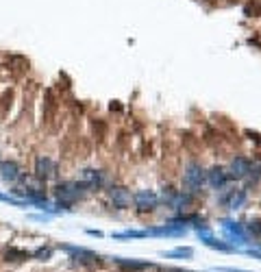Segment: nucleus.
I'll return each instance as SVG.
<instances>
[{"label":"nucleus","mask_w":261,"mask_h":272,"mask_svg":"<svg viewBox=\"0 0 261 272\" xmlns=\"http://www.w3.org/2000/svg\"><path fill=\"white\" fill-rule=\"evenodd\" d=\"M0 174L4 181H18L22 172H20V166L15 161H0Z\"/></svg>","instance_id":"8"},{"label":"nucleus","mask_w":261,"mask_h":272,"mask_svg":"<svg viewBox=\"0 0 261 272\" xmlns=\"http://www.w3.org/2000/svg\"><path fill=\"white\" fill-rule=\"evenodd\" d=\"M205 181H207V172L200 168V164H196V161L187 164L185 174H183V185H185L192 194L200 192V187L205 185Z\"/></svg>","instance_id":"1"},{"label":"nucleus","mask_w":261,"mask_h":272,"mask_svg":"<svg viewBox=\"0 0 261 272\" xmlns=\"http://www.w3.org/2000/svg\"><path fill=\"white\" fill-rule=\"evenodd\" d=\"M192 255H194L192 248H174V250L163 253V257H192Z\"/></svg>","instance_id":"13"},{"label":"nucleus","mask_w":261,"mask_h":272,"mask_svg":"<svg viewBox=\"0 0 261 272\" xmlns=\"http://www.w3.org/2000/svg\"><path fill=\"white\" fill-rule=\"evenodd\" d=\"M222 229H224V233H227V238L233 239V244L235 242H237V244H248V233H246V229H244L239 222L224 220L222 222Z\"/></svg>","instance_id":"2"},{"label":"nucleus","mask_w":261,"mask_h":272,"mask_svg":"<svg viewBox=\"0 0 261 272\" xmlns=\"http://www.w3.org/2000/svg\"><path fill=\"white\" fill-rule=\"evenodd\" d=\"M246 203V190H233L231 196H228L227 205L231 209H242V205Z\"/></svg>","instance_id":"11"},{"label":"nucleus","mask_w":261,"mask_h":272,"mask_svg":"<svg viewBox=\"0 0 261 272\" xmlns=\"http://www.w3.org/2000/svg\"><path fill=\"white\" fill-rule=\"evenodd\" d=\"M35 174H37V179H41V181L52 179V176L57 174L55 161L48 159V157H37V161H35Z\"/></svg>","instance_id":"4"},{"label":"nucleus","mask_w":261,"mask_h":272,"mask_svg":"<svg viewBox=\"0 0 261 272\" xmlns=\"http://www.w3.org/2000/svg\"><path fill=\"white\" fill-rule=\"evenodd\" d=\"M50 255H52V248H39V250H35L31 257H35L39 261H46V259H50Z\"/></svg>","instance_id":"15"},{"label":"nucleus","mask_w":261,"mask_h":272,"mask_svg":"<svg viewBox=\"0 0 261 272\" xmlns=\"http://www.w3.org/2000/svg\"><path fill=\"white\" fill-rule=\"evenodd\" d=\"M207 179H209V183H211L216 190H222L224 185H227V181H228V174L224 172L220 166H216V168H211L207 172Z\"/></svg>","instance_id":"9"},{"label":"nucleus","mask_w":261,"mask_h":272,"mask_svg":"<svg viewBox=\"0 0 261 272\" xmlns=\"http://www.w3.org/2000/svg\"><path fill=\"white\" fill-rule=\"evenodd\" d=\"M218 272H248V270H239V268H220Z\"/></svg>","instance_id":"17"},{"label":"nucleus","mask_w":261,"mask_h":272,"mask_svg":"<svg viewBox=\"0 0 261 272\" xmlns=\"http://www.w3.org/2000/svg\"><path fill=\"white\" fill-rule=\"evenodd\" d=\"M248 255H253V257H259V259H261V253H259V250H248Z\"/></svg>","instance_id":"18"},{"label":"nucleus","mask_w":261,"mask_h":272,"mask_svg":"<svg viewBox=\"0 0 261 272\" xmlns=\"http://www.w3.org/2000/svg\"><path fill=\"white\" fill-rule=\"evenodd\" d=\"M113 261H116L124 272H139V270H146L153 266V264H148V261H135V259H122V257H113Z\"/></svg>","instance_id":"7"},{"label":"nucleus","mask_w":261,"mask_h":272,"mask_svg":"<svg viewBox=\"0 0 261 272\" xmlns=\"http://www.w3.org/2000/svg\"><path fill=\"white\" fill-rule=\"evenodd\" d=\"M248 231L255 235V238H261V220H250L248 222Z\"/></svg>","instance_id":"16"},{"label":"nucleus","mask_w":261,"mask_h":272,"mask_svg":"<svg viewBox=\"0 0 261 272\" xmlns=\"http://www.w3.org/2000/svg\"><path fill=\"white\" fill-rule=\"evenodd\" d=\"M109 198L118 209H127L130 203V192L127 187H120V185H111L109 187Z\"/></svg>","instance_id":"6"},{"label":"nucleus","mask_w":261,"mask_h":272,"mask_svg":"<svg viewBox=\"0 0 261 272\" xmlns=\"http://www.w3.org/2000/svg\"><path fill=\"white\" fill-rule=\"evenodd\" d=\"M4 257L7 261H24L31 257V253H26V250H18V248H9L7 253H4Z\"/></svg>","instance_id":"12"},{"label":"nucleus","mask_w":261,"mask_h":272,"mask_svg":"<svg viewBox=\"0 0 261 272\" xmlns=\"http://www.w3.org/2000/svg\"><path fill=\"white\" fill-rule=\"evenodd\" d=\"M146 231H124V233H113L116 239H127V238H146Z\"/></svg>","instance_id":"14"},{"label":"nucleus","mask_w":261,"mask_h":272,"mask_svg":"<svg viewBox=\"0 0 261 272\" xmlns=\"http://www.w3.org/2000/svg\"><path fill=\"white\" fill-rule=\"evenodd\" d=\"M133 201H135V205H137L139 211H150V209H155V207H157L159 198H157L155 192H150V190H142V192H137V194L133 196Z\"/></svg>","instance_id":"5"},{"label":"nucleus","mask_w":261,"mask_h":272,"mask_svg":"<svg viewBox=\"0 0 261 272\" xmlns=\"http://www.w3.org/2000/svg\"><path fill=\"white\" fill-rule=\"evenodd\" d=\"M250 168H253V164H250L246 157H235L227 174H228V179H246V176H250Z\"/></svg>","instance_id":"3"},{"label":"nucleus","mask_w":261,"mask_h":272,"mask_svg":"<svg viewBox=\"0 0 261 272\" xmlns=\"http://www.w3.org/2000/svg\"><path fill=\"white\" fill-rule=\"evenodd\" d=\"M81 179L85 181V183H90V185L94 187V190H98V187L102 185V181H104V174L100 170H83V174H81Z\"/></svg>","instance_id":"10"}]
</instances>
